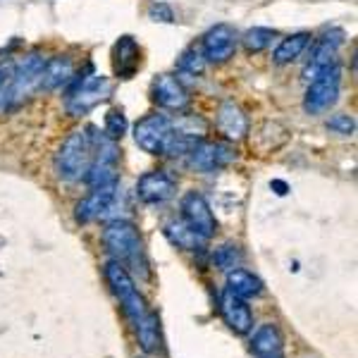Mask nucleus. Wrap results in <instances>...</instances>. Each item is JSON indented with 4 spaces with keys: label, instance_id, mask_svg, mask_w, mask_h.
Returning a JSON list of instances; mask_svg holds the SVG:
<instances>
[{
    "label": "nucleus",
    "instance_id": "20e7f679",
    "mask_svg": "<svg viewBox=\"0 0 358 358\" xmlns=\"http://www.w3.org/2000/svg\"><path fill=\"white\" fill-rule=\"evenodd\" d=\"M103 273H106V280H108V285H110L113 294L117 296V301L122 303V310H124L127 320L131 322V327L141 325V322L151 315V310H148L146 299L136 289V282H134V277L129 275V270L117 261H108Z\"/></svg>",
    "mask_w": 358,
    "mask_h": 358
},
{
    "label": "nucleus",
    "instance_id": "9d476101",
    "mask_svg": "<svg viewBox=\"0 0 358 358\" xmlns=\"http://www.w3.org/2000/svg\"><path fill=\"white\" fill-rule=\"evenodd\" d=\"M172 129V120L167 115L151 113L134 124V141L141 151L151 155H163V146Z\"/></svg>",
    "mask_w": 358,
    "mask_h": 358
},
{
    "label": "nucleus",
    "instance_id": "f257e3e1",
    "mask_svg": "<svg viewBox=\"0 0 358 358\" xmlns=\"http://www.w3.org/2000/svg\"><path fill=\"white\" fill-rule=\"evenodd\" d=\"M45 57L41 53H29L24 60L13 67V74L0 86V113H8L22 106L34 91L41 89Z\"/></svg>",
    "mask_w": 358,
    "mask_h": 358
},
{
    "label": "nucleus",
    "instance_id": "473e14b6",
    "mask_svg": "<svg viewBox=\"0 0 358 358\" xmlns=\"http://www.w3.org/2000/svg\"><path fill=\"white\" fill-rule=\"evenodd\" d=\"M277 358H282V356H277Z\"/></svg>",
    "mask_w": 358,
    "mask_h": 358
},
{
    "label": "nucleus",
    "instance_id": "2f4dec72",
    "mask_svg": "<svg viewBox=\"0 0 358 358\" xmlns=\"http://www.w3.org/2000/svg\"><path fill=\"white\" fill-rule=\"evenodd\" d=\"M270 187H273L275 194H280V196H285L287 192H289V187H287L285 182H280V179H273V184H270Z\"/></svg>",
    "mask_w": 358,
    "mask_h": 358
},
{
    "label": "nucleus",
    "instance_id": "cd10ccee",
    "mask_svg": "<svg viewBox=\"0 0 358 358\" xmlns=\"http://www.w3.org/2000/svg\"><path fill=\"white\" fill-rule=\"evenodd\" d=\"M127 131V117L124 113L120 110V108H113V110H108L106 115V131L103 134L110 136L113 141H117V138H122Z\"/></svg>",
    "mask_w": 358,
    "mask_h": 358
},
{
    "label": "nucleus",
    "instance_id": "4be33fe9",
    "mask_svg": "<svg viewBox=\"0 0 358 358\" xmlns=\"http://www.w3.org/2000/svg\"><path fill=\"white\" fill-rule=\"evenodd\" d=\"M165 236L170 239V244H175L182 251H201L206 246V241L201 234H196L184 220H170L165 224Z\"/></svg>",
    "mask_w": 358,
    "mask_h": 358
},
{
    "label": "nucleus",
    "instance_id": "6ab92c4d",
    "mask_svg": "<svg viewBox=\"0 0 358 358\" xmlns=\"http://www.w3.org/2000/svg\"><path fill=\"white\" fill-rule=\"evenodd\" d=\"M282 346H285V339H282L280 327L268 322V325H261L256 330L251 339V351L258 358H277L282 356Z\"/></svg>",
    "mask_w": 358,
    "mask_h": 358
},
{
    "label": "nucleus",
    "instance_id": "393cba45",
    "mask_svg": "<svg viewBox=\"0 0 358 358\" xmlns=\"http://www.w3.org/2000/svg\"><path fill=\"white\" fill-rule=\"evenodd\" d=\"M277 38V31L275 29H268V27H253L241 36V43L248 53H263L265 48H270L273 41Z\"/></svg>",
    "mask_w": 358,
    "mask_h": 358
},
{
    "label": "nucleus",
    "instance_id": "f3484780",
    "mask_svg": "<svg viewBox=\"0 0 358 358\" xmlns=\"http://www.w3.org/2000/svg\"><path fill=\"white\" fill-rule=\"evenodd\" d=\"M217 129L220 134H224L229 141H239L248 134V120L244 110H241L236 103L232 101H224L217 110Z\"/></svg>",
    "mask_w": 358,
    "mask_h": 358
},
{
    "label": "nucleus",
    "instance_id": "39448f33",
    "mask_svg": "<svg viewBox=\"0 0 358 358\" xmlns=\"http://www.w3.org/2000/svg\"><path fill=\"white\" fill-rule=\"evenodd\" d=\"M117 160H120L117 141H113L106 134H94V160L89 165V172L84 175V182L91 189L117 184Z\"/></svg>",
    "mask_w": 358,
    "mask_h": 358
},
{
    "label": "nucleus",
    "instance_id": "c85d7f7f",
    "mask_svg": "<svg viewBox=\"0 0 358 358\" xmlns=\"http://www.w3.org/2000/svg\"><path fill=\"white\" fill-rule=\"evenodd\" d=\"M327 129L334 131V134H354V129H356V120L351 117V115H346V113H337V115H332L330 120H327Z\"/></svg>",
    "mask_w": 358,
    "mask_h": 358
},
{
    "label": "nucleus",
    "instance_id": "6e6552de",
    "mask_svg": "<svg viewBox=\"0 0 358 358\" xmlns=\"http://www.w3.org/2000/svg\"><path fill=\"white\" fill-rule=\"evenodd\" d=\"M120 206V187L117 184H108V187L91 189L89 196H84L74 208V217L77 222L89 224L96 220H106L113 215V210Z\"/></svg>",
    "mask_w": 358,
    "mask_h": 358
},
{
    "label": "nucleus",
    "instance_id": "dca6fc26",
    "mask_svg": "<svg viewBox=\"0 0 358 358\" xmlns=\"http://www.w3.org/2000/svg\"><path fill=\"white\" fill-rule=\"evenodd\" d=\"M220 315L234 334H248L253 330V313L248 303L227 289L220 294Z\"/></svg>",
    "mask_w": 358,
    "mask_h": 358
},
{
    "label": "nucleus",
    "instance_id": "1a4fd4ad",
    "mask_svg": "<svg viewBox=\"0 0 358 358\" xmlns=\"http://www.w3.org/2000/svg\"><path fill=\"white\" fill-rule=\"evenodd\" d=\"M182 220L194 229L196 234H201L203 239H213L217 232V220L213 215L210 206H208L206 196L199 192H187L182 196Z\"/></svg>",
    "mask_w": 358,
    "mask_h": 358
},
{
    "label": "nucleus",
    "instance_id": "f03ea898",
    "mask_svg": "<svg viewBox=\"0 0 358 358\" xmlns=\"http://www.w3.org/2000/svg\"><path fill=\"white\" fill-rule=\"evenodd\" d=\"M91 160H94V134H89V129L72 131L55 155V172L65 182H79L89 172Z\"/></svg>",
    "mask_w": 358,
    "mask_h": 358
},
{
    "label": "nucleus",
    "instance_id": "f8f14e48",
    "mask_svg": "<svg viewBox=\"0 0 358 358\" xmlns=\"http://www.w3.org/2000/svg\"><path fill=\"white\" fill-rule=\"evenodd\" d=\"M342 43H344V34L339 31V29H334V31L325 34L322 38H317L313 53H310V60L306 62L303 74H301L306 82H313L317 74H322L325 69L337 65V53H339V48H342Z\"/></svg>",
    "mask_w": 358,
    "mask_h": 358
},
{
    "label": "nucleus",
    "instance_id": "c756f323",
    "mask_svg": "<svg viewBox=\"0 0 358 358\" xmlns=\"http://www.w3.org/2000/svg\"><path fill=\"white\" fill-rule=\"evenodd\" d=\"M148 17H151L153 22H165V24L175 22V13H172V8L165 3H153L151 8H148Z\"/></svg>",
    "mask_w": 358,
    "mask_h": 358
},
{
    "label": "nucleus",
    "instance_id": "7c9ffc66",
    "mask_svg": "<svg viewBox=\"0 0 358 358\" xmlns=\"http://www.w3.org/2000/svg\"><path fill=\"white\" fill-rule=\"evenodd\" d=\"M13 67H15L13 60H8V57H0V86H3L5 79L13 74Z\"/></svg>",
    "mask_w": 358,
    "mask_h": 358
},
{
    "label": "nucleus",
    "instance_id": "5701e85b",
    "mask_svg": "<svg viewBox=\"0 0 358 358\" xmlns=\"http://www.w3.org/2000/svg\"><path fill=\"white\" fill-rule=\"evenodd\" d=\"M310 34L308 31H296V34H289L287 38H282L277 43L275 53H273V60L277 65H289L296 57H301V53L310 45Z\"/></svg>",
    "mask_w": 358,
    "mask_h": 358
},
{
    "label": "nucleus",
    "instance_id": "0eeeda50",
    "mask_svg": "<svg viewBox=\"0 0 358 358\" xmlns=\"http://www.w3.org/2000/svg\"><path fill=\"white\" fill-rule=\"evenodd\" d=\"M339 89H342V67L332 65L322 74H317L313 82H308L303 96V110L308 115H320L337 103Z\"/></svg>",
    "mask_w": 358,
    "mask_h": 358
},
{
    "label": "nucleus",
    "instance_id": "a878e982",
    "mask_svg": "<svg viewBox=\"0 0 358 358\" xmlns=\"http://www.w3.org/2000/svg\"><path fill=\"white\" fill-rule=\"evenodd\" d=\"M206 65H208L206 57H203V53H201V48H196V45H192V48L184 50V53L179 55V60H177L179 72L192 74V77H199V74H203Z\"/></svg>",
    "mask_w": 358,
    "mask_h": 358
},
{
    "label": "nucleus",
    "instance_id": "423d86ee",
    "mask_svg": "<svg viewBox=\"0 0 358 358\" xmlns=\"http://www.w3.org/2000/svg\"><path fill=\"white\" fill-rule=\"evenodd\" d=\"M113 94V84L103 74H89V77L79 79L77 84L69 89L65 98V108L69 115L82 117V115L91 113L96 106H101L108 96Z\"/></svg>",
    "mask_w": 358,
    "mask_h": 358
},
{
    "label": "nucleus",
    "instance_id": "b1692460",
    "mask_svg": "<svg viewBox=\"0 0 358 358\" xmlns=\"http://www.w3.org/2000/svg\"><path fill=\"white\" fill-rule=\"evenodd\" d=\"M136 332V339H138V346H141L146 354H158L160 351V322H158V315L151 313L141 325L134 327Z\"/></svg>",
    "mask_w": 358,
    "mask_h": 358
},
{
    "label": "nucleus",
    "instance_id": "4468645a",
    "mask_svg": "<svg viewBox=\"0 0 358 358\" xmlns=\"http://www.w3.org/2000/svg\"><path fill=\"white\" fill-rule=\"evenodd\" d=\"M175 194H177V182L165 170H151L138 177L136 182V196L148 206L167 203Z\"/></svg>",
    "mask_w": 358,
    "mask_h": 358
},
{
    "label": "nucleus",
    "instance_id": "ddd939ff",
    "mask_svg": "<svg viewBox=\"0 0 358 358\" xmlns=\"http://www.w3.org/2000/svg\"><path fill=\"white\" fill-rule=\"evenodd\" d=\"M236 158L234 148L220 141H199L194 146V151L189 153V165L199 172H217L222 167H227Z\"/></svg>",
    "mask_w": 358,
    "mask_h": 358
},
{
    "label": "nucleus",
    "instance_id": "2eb2a0df",
    "mask_svg": "<svg viewBox=\"0 0 358 358\" xmlns=\"http://www.w3.org/2000/svg\"><path fill=\"white\" fill-rule=\"evenodd\" d=\"M153 101L160 108H165V110L182 113L189 108L192 96H189V91L184 89V84L179 82L175 74H160L153 82Z\"/></svg>",
    "mask_w": 358,
    "mask_h": 358
},
{
    "label": "nucleus",
    "instance_id": "9b49d317",
    "mask_svg": "<svg viewBox=\"0 0 358 358\" xmlns=\"http://www.w3.org/2000/svg\"><path fill=\"white\" fill-rule=\"evenodd\" d=\"M236 45H239V34H236V29L229 24H217L203 36L201 53H203L206 62L222 65V62H227L229 57L236 53Z\"/></svg>",
    "mask_w": 358,
    "mask_h": 358
},
{
    "label": "nucleus",
    "instance_id": "7ed1b4c3",
    "mask_svg": "<svg viewBox=\"0 0 358 358\" xmlns=\"http://www.w3.org/2000/svg\"><path fill=\"white\" fill-rule=\"evenodd\" d=\"M103 244L106 251L113 256V261L122 263L124 268L146 270V258H143V244L138 229L129 220H113L103 229Z\"/></svg>",
    "mask_w": 358,
    "mask_h": 358
},
{
    "label": "nucleus",
    "instance_id": "bb28decb",
    "mask_svg": "<svg viewBox=\"0 0 358 358\" xmlns=\"http://www.w3.org/2000/svg\"><path fill=\"white\" fill-rule=\"evenodd\" d=\"M241 261H244V256H241L239 246H234V244H224L220 248H215V253H213V263L220 270H224V273L236 270L241 265Z\"/></svg>",
    "mask_w": 358,
    "mask_h": 358
},
{
    "label": "nucleus",
    "instance_id": "412c9836",
    "mask_svg": "<svg viewBox=\"0 0 358 358\" xmlns=\"http://www.w3.org/2000/svg\"><path fill=\"white\" fill-rule=\"evenodd\" d=\"M227 292H232L234 296L244 299V301H248V299H258L261 294L265 292L261 277H256L253 273H248V270H229L227 273Z\"/></svg>",
    "mask_w": 358,
    "mask_h": 358
},
{
    "label": "nucleus",
    "instance_id": "a211bd4d",
    "mask_svg": "<svg viewBox=\"0 0 358 358\" xmlns=\"http://www.w3.org/2000/svg\"><path fill=\"white\" fill-rule=\"evenodd\" d=\"M72 77H74L72 57H67V55L48 57L43 65V74H41V89L55 91V89H60V86L72 82Z\"/></svg>",
    "mask_w": 358,
    "mask_h": 358
},
{
    "label": "nucleus",
    "instance_id": "aec40b11",
    "mask_svg": "<svg viewBox=\"0 0 358 358\" xmlns=\"http://www.w3.org/2000/svg\"><path fill=\"white\" fill-rule=\"evenodd\" d=\"M141 65V48L131 36H122L115 43V72L122 79H129Z\"/></svg>",
    "mask_w": 358,
    "mask_h": 358
}]
</instances>
